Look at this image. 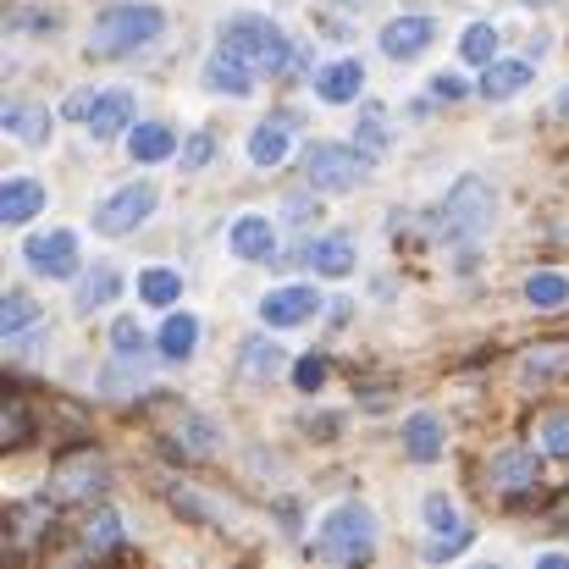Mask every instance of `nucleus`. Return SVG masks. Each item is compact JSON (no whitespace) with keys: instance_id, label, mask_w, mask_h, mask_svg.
I'll list each match as a JSON object with an SVG mask.
<instances>
[{"instance_id":"nucleus-33","label":"nucleus","mask_w":569,"mask_h":569,"mask_svg":"<svg viewBox=\"0 0 569 569\" xmlns=\"http://www.w3.org/2000/svg\"><path fill=\"white\" fill-rule=\"evenodd\" d=\"M459 56L465 61H492L498 56V28H487V22H476V28H465V39H459Z\"/></svg>"},{"instance_id":"nucleus-41","label":"nucleus","mask_w":569,"mask_h":569,"mask_svg":"<svg viewBox=\"0 0 569 569\" xmlns=\"http://www.w3.org/2000/svg\"><path fill=\"white\" fill-rule=\"evenodd\" d=\"M431 94H437V100H459V94H465V78H453V72H437V78H431Z\"/></svg>"},{"instance_id":"nucleus-19","label":"nucleus","mask_w":569,"mask_h":569,"mask_svg":"<svg viewBox=\"0 0 569 569\" xmlns=\"http://www.w3.org/2000/svg\"><path fill=\"white\" fill-rule=\"evenodd\" d=\"M44 210V189L33 183V178H11L6 189H0V216L11 221V227H22V221H33Z\"/></svg>"},{"instance_id":"nucleus-27","label":"nucleus","mask_w":569,"mask_h":569,"mask_svg":"<svg viewBox=\"0 0 569 569\" xmlns=\"http://www.w3.org/2000/svg\"><path fill=\"white\" fill-rule=\"evenodd\" d=\"M6 128H11L22 144H44V139H50V111H44V106H11V111H6Z\"/></svg>"},{"instance_id":"nucleus-20","label":"nucleus","mask_w":569,"mask_h":569,"mask_svg":"<svg viewBox=\"0 0 569 569\" xmlns=\"http://www.w3.org/2000/svg\"><path fill=\"white\" fill-rule=\"evenodd\" d=\"M569 377V343H537L520 360V381H553Z\"/></svg>"},{"instance_id":"nucleus-3","label":"nucleus","mask_w":569,"mask_h":569,"mask_svg":"<svg viewBox=\"0 0 569 569\" xmlns=\"http://www.w3.org/2000/svg\"><path fill=\"white\" fill-rule=\"evenodd\" d=\"M221 44H232L243 61H254L260 72H282L288 67V33L271 22V17H260V11H238V17H227L221 22Z\"/></svg>"},{"instance_id":"nucleus-13","label":"nucleus","mask_w":569,"mask_h":569,"mask_svg":"<svg viewBox=\"0 0 569 569\" xmlns=\"http://www.w3.org/2000/svg\"><path fill=\"white\" fill-rule=\"evenodd\" d=\"M321 305H327V299H321L316 288H277V293L260 299V321H266V327H299V321H310Z\"/></svg>"},{"instance_id":"nucleus-42","label":"nucleus","mask_w":569,"mask_h":569,"mask_svg":"<svg viewBox=\"0 0 569 569\" xmlns=\"http://www.w3.org/2000/svg\"><path fill=\"white\" fill-rule=\"evenodd\" d=\"M553 520H559V526H569V498H559V503H553Z\"/></svg>"},{"instance_id":"nucleus-16","label":"nucleus","mask_w":569,"mask_h":569,"mask_svg":"<svg viewBox=\"0 0 569 569\" xmlns=\"http://www.w3.org/2000/svg\"><path fill=\"white\" fill-rule=\"evenodd\" d=\"M403 453H409L415 465H431V459L442 453V420L426 415V409L409 415V420H403Z\"/></svg>"},{"instance_id":"nucleus-36","label":"nucleus","mask_w":569,"mask_h":569,"mask_svg":"<svg viewBox=\"0 0 569 569\" xmlns=\"http://www.w3.org/2000/svg\"><path fill=\"white\" fill-rule=\"evenodd\" d=\"M0 437H6V442H28V437H33V409H28L22 398L6 403V415H0Z\"/></svg>"},{"instance_id":"nucleus-38","label":"nucleus","mask_w":569,"mask_h":569,"mask_svg":"<svg viewBox=\"0 0 569 569\" xmlns=\"http://www.w3.org/2000/svg\"><path fill=\"white\" fill-rule=\"evenodd\" d=\"M210 156H216V139H210V133H193L189 144H183V172H199V167H210Z\"/></svg>"},{"instance_id":"nucleus-26","label":"nucleus","mask_w":569,"mask_h":569,"mask_svg":"<svg viewBox=\"0 0 569 569\" xmlns=\"http://www.w3.org/2000/svg\"><path fill=\"white\" fill-rule=\"evenodd\" d=\"M156 343H161L167 360H189L193 343H199V321H193V316H167V327H161Z\"/></svg>"},{"instance_id":"nucleus-34","label":"nucleus","mask_w":569,"mask_h":569,"mask_svg":"<svg viewBox=\"0 0 569 569\" xmlns=\"http://www.w3.org/2000/svg\"><path fill=\"white\" fill-rule=\"evenodd\" d=\"M243 371H249V377H277V371H282V349L266 343V338L243 343Z\"/></svg>"},{"instance_id":"nucleus-24","label":"nucleus","mask_w":569,"mask_h":569,"mask_svg":"<svg viewBox=\"0 0 569 569\" xmlns=\"http://www.w3.org/2000/svg\"><path fill=\"white\" fill-rule=\"evenodd\" d=\"M249 161H254V167H282V161H288V128L260 122V128L249 133Z\"/></svg>"},{"instance_id":"nucleus-1","label":"nucleus","mask_w":569,"mask_h":569,"mask_svg":"<svg viewBox=\"0 0 569 569\" xmlns=\"http://www.w3.org/2000/svg\"><path fill=\"white\" fill-rule=\"evenodd\" d=\"M161 28H167L161 6H106L89 28V50L94 56H128V50L150 44Z\"/></svg>"},{"instance_id":"nucleus-10","label":"nucleus","mask_w":569,"mask_h":569,"mask_svg":"<svg viewBox=\"0 0 569 569\" xmlns=\"http://www.w3.org/2000/svg\"><path fill=\"white\" fill-rule=\"evenodd\" d=\"M537 481H542V459H537L531 448H503V453H492V465H487V487L503 492V498H520V492H531Z\"/></svg>"},{"instance_id":"nucleus-28","label":"nucleus","mask_w":569,"mask_h":569,"mask_svg":"<svg viewBox=\"0 0 569 569\" xmlns=\"http://www.w3.org/2000/svg\"><path fill=\"white\" fill-rule=\"evenodd\" d=\"M83 548H89V553H117V548H122V520H117L111 509L89 515V520H83Z\"/></svg>"},{"instance_id":"nucleus-43","label":"nucleus","mask_w":569,"mask_h":569,"mask_svg":"<svg viewBox=\"0 0 569 569\" xmlns=\"http://www.w3.org/2000/svg\"><path fill=\"white\" fill-rule=\"evenodd\" d=\"M559 117H569V89H565V94H559Z\"/></svg>"},{"instance_id":"nucleus-30","label":"nucleus","mask_w":569,"mask_h":569,"mask_svg":"<svg viewBox=\"0 0 569 569\" xmlns=\"http://www.w3.org/2000/svg\"><path fill=\"white\" fill-rule=\"evenodd\" d=\"M178 293H183V277H178V271H161V266H156V271L139 277V299H144V305H178Z\"/></svg>"},{"instance_id":"nucleus-29","label":"nucleus","mask_w":569,"mask_h":569,"mask_svg":"<svg viewBox=\"0 0 569 569\" xmlns=\"http://www.w3.org/2000/svg\"><path fill=\"white\" fill-rule=\"evenodd\" d=\"M526 299H531L537 310H565L569 305V277H559V271H531Z\"/></svg>"},{"instance_id":"nucleus-25","label":"nucleus","mask_w":569,"mask_h":569,"mask_svg":"<svg viewBox=\"0 0 569 569\" xmlns=\"http://www.w3.org/2000/svg\"><path fill=\"white\" fill-rule=\"evenodd\" d=\"M117 288H122V277H117V266H94L83 282H78V310L89 316V310H100V305H111L117 299Z\"/></svg>"},{"instance_id":"nucleus-40","label":"nucleus","mask_w":569,"mask_h":569,"mask_svg":"<svg viewBox=\"0 0 569 569\" xmlns=\"http://www.w3.org/2000/svg\"><path fill=\"white\" fill-rule=\"evenodd\" d=\"M360 139H366V150H381V144H387V122H381L377 106L360 117Z\"/></svg>"},{"instance_id":"nucleus-21","label":"nucleus","mask_w":569,"mask_h":569,"mask_svg":"<svg viewBox=\"0 0 569 569\" xmlns=\"http://www.w3.org/2000/svg\"><path fill=\"white\" fill-rule=\"evenodd\" d=\"M526 83H531V67H526V61H487L481 94H487V100H515Z\"/></svg>"},{"instance_id":"nucleus-22","label":"nucleus","mask_w":569,"mask_h":569,"mask_svg":"<svg viewBox=\"0 0 569 569\" xmlns=\"http://www.w3.org/2000/svg\"><path fill=\"white\" fill-rule=\"evenodd\" d=\"M172 150H178V139H172V128H161V122H144V128L128 133V156L144 161V167H150V161H167Z\"/></svg>"},{"instance_id":"nucleus-35","label":"nucleus","mask_w":569,"mask_h":569,"mask_svg":"<svg viewBox=\"0 0 569 569\" xmlns=\"http://www.w3.org/2000/svg\"><path fill=\"white\" fill-rule=\"evenodd\" d=\"M39 321V305L33 299H22V293H11L6 305H0V327H6V338H17L22 327H33Z\"/></svg>"},{"instance_id":"nucleus-2","label":"nucleus","mask_w":569,"mask_h":569,"mask_svg":"<svg viewBox=\"0 0 569 569\" xmlns=\"http://www.w3.org/2000/svg\"><path fill=\"white\" fill-rule=\"evenodd\" d=\"M371 548H377V526L360 503L332 509L316 531V559H327V565H360V559H371Z\"/></svg>"},{"instance_id":"nucleus-44","label":"nucleus","mask_w":569,"mask_h":569,"mask_svg":"<svg viewBox=\"0 0 569 569\" xmlns=\"http://www.w3.org/2000/svg\"><path fill=\"white\" fill-rule=\"evenodd\" d=\"M526 6H548V0H526Z\"/></svg>"},{"instance_id":"nucleus-8","label":"nucleus","mask_w":569,"mask_h":569,"mask_svg":"<svg viewBox=\"0 0 569 569\" xmlns=\"http://www.w3.org/2000/svg\"><path fill=\"white\" fill-rule=\"evenodd\" d=\"M426 526H431V542H426V559H431V565H442V559H453V553L470 548V526L459 520V509H453L442 492L426 498Z\"/></svg>"},{"instance_id":"nucleus-6","label":"nucleus","mask_w":569,"mask_h":569,"mask_svg":"<svg viewBox=\"0 0 569 569\" xmlns=\"http://www.w3.org/2000/svg\"><path fill=\"white\" fill-rule=\"evenodd\" d=\"M106 459L94 453V448H78V453H67V459H56V470H50V492L56 498H94V492H106Z\"/></svg>"},{"instance_id":"nucleus-5","label":"nucleus","mask_w":569,"mask_h":569,"mask_svg":"<svg viewBox=\"0 0 569 569\" xmlns=\"http://www.w3.org/2000/svg\"><path fill=\"white\" fill-rule=\"evenodd\" d=\"M305 178H310V189L343 193V189H355V183L366 178V156H360V150H343V144H310V156H305Z\"/></svg>"},{"instance_id":"nucleus-23","label":"nucleus","mask_w":569,"mask_h":569,"mask_svg":"<svg viewBox=\"0 0 569 569\" xmlns=\"http://www.w3.org/2000/svg\"><path fill=\"white\" fill-rule=\"evenodd\" d=\"M216 448V426L210 420H199V415H183L178 420V431H172V453H183V459H204Z\"/></svg>"},{"instance_id":"nucleus-11","label":"nucleus","mask_w":569,"mask_h":569,"mask_svg":"<svg viewBox=\"0 0 569 569\" xmlns=\"http://www.w3.org/2000/svg\"><path fill=\"white\" fill-rule=\"evenodd\" d=\"M254 61H243L232 44H216L210 50V61H204V89H216V94H249L254 89Z\"/></svg>"},{"instance_id":"nucleus-18","label":"nucleus","mask_w":569,"mask_h":569,"mask_svg":"<svg viewBox=\"0 0 569 569\" xmlns=\"http://www.w3.org/2000/svg\"><path fill=\"white\" fill-rule=\"evenodd\" d=\"M310 271H321V277H349V266H355V243L349 238H316V243H305V254H299Z\"/></svg>"},{"instance_id":"nucleus-9","label":"nucleus","mask_w":569,"mask_h":569,"mask_svg":"<svg viewBox=\"0 0 569 569\" xmlns=\"http://www.w3.org/2000/svg\"><path fill=\"white\" fill-rule=\"evenodd\" d=\"M22 260H28V271H39V277H78V238L72 232H33L28 243H22Z\"/></svg>"},{"instance_id":"nucleus-4","label":"nucleus","mask_w":569,"mask_h":569,"mask_svg":"<svg viewBox=\"0 0 569 569\" xmlns=\"http://www.w3.org/2000/svg\"><path fill=\"white\" fill-rule=\"evenodd\" d=\"M492 189L481 183V178H459L448 199H442V232L448 238H481L487 227H492Z\"/></svg>"},{"instance_id":"nucleus-37","label":"nucleus","mask_w":569,"mask_h":569,"mask_svg":"<svg viewBox=\"0 0 569 569\" xmlns=\"http://www.w3.org/2000/svg\"><path fill=\"white\" fill-rule=\"evenodd\" d=\"M50 520H56V515H50V503H17V509H11V526H17V537H39Z\"/></svg>"},{"instance_id":"nucleus-31","label":"nucleus","mask_w":569,"mask_h":569,"mask_svg":"<svg viewBox=\"0 0 569 569\" xmlns=\"http://www.w3.org/2000/svg\"><path fill=\"white\" fill-rule=\"evenodd\" d=\"M111 349H117V360H128V366H139V360L150 355V338L139 332V321H133V316H122V321L111 327Z\"/></svg>"},{"instance_id":"nucleus-32","label":"nucleus","mask_w":569,"mask_h":569,"mask_svg":"<svg viewBox=\"0 0 569 569\" xmlns=\"http://www.w3.org/2000/svg\"><path fill=\"white\" fill-rule=\"evenodd\" d=\"M537 437H542V453L553 459H569V409H553L537 420Z\"/></svg>"},{"instance_id":"nucleus-12","label":"nucleus","mask_w":569,"mask_h":569,"mask_svg":"<svg viewBox=\"0 0 569 569\" xmlns=\"http://www.w3.org/2000/svg\"><path fill=\"white\" fill-rule=\"evenodd\" d=\"M431 39H437V22H431V17H398V22L381 28V56L415 61V56L431 50Z\"/></svg>"},{"instance_id":"nucleus-14","label":"nucleus","mask_w":569,"mask_h":569,"mask_svg":"<svg viewBox=\"0 0 569 569\" xmlns=\"http://www.w3.org/2000/svg\"><path fill=\"white\" fill-rule=\"evenodd\" d=\"M83 122H89V133H94V139H111V133H122V128L133 122V94H128V89L94 94V100H89V111H83Z\"/></svg>"},{"instance_id":"nucleus-17","label":"nucleus","mask_w":569,"mask_h":569,"mask_svg":"<svg viewBox=\"0 0 569 569\" xmlns=\"http://www.w3.org/2000/svg\"><path fill=\"white\" fill-rule=\"evenodd\" d=\"M360 83H366V67H360V61H332V67L316 78V94L332 100V106H349V100H360Z\"/></svg>"},{"instance_id":"nucleus-7","label":"nucleus","mask_w":569,"mask_h":569,"mask_svg":"<svg viewBox=\"0 0 569 569\" xmlns=\"http://www.w3.org/2000/svg\"><path fill=\"white\" fill-rule=\"evenodd\" d=\"M150 210H156V189H150V183H128V189H117L111 199H100V210H94V232L122 238V232H133Z\"/></svg>"},{"instance_id":"nucleus-15","label":"nucleus","mask_w":569,"mask_h":569,"mask_svg":"<svg viewBox=\"0 0 569 569\" xmlns=\"http://www.w3.org/2000/svg\"><path fill=\"white\" fill-rule=\"evenodd\" d=\"M227 243H232V254H238V260H271L277 232H271V221H266V216H238V221H232V232H227Z\"/></svg>"},{"instance_id":"nucleus-39","label":"nucleus","mask_w":569,"mask_h":569,"mask_svg":"<svg viewBox=\"0 0 569 569\" xmlns=\"http://www.w3.org/2000/svg\"><path fill=\"white\" fill-rule=\"evenodd\" d=\"M293 381H299L305 392H316V387L327 381V360H321V355H305V360L293 366Z\"/></svg>"}]
</instances>
